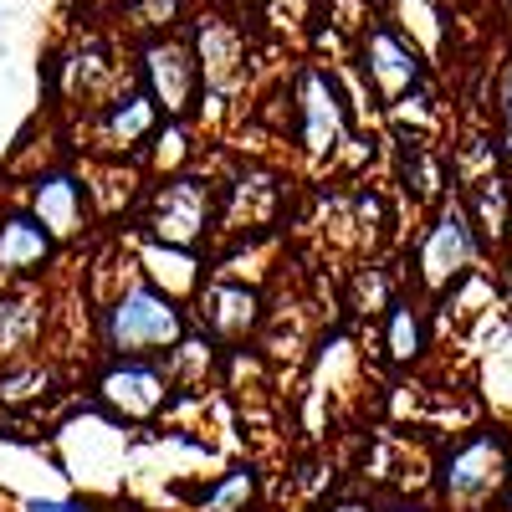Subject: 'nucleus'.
Instances as JSON below:
<instances>
[{"instance_id":"f257e3e1","label":"nucleus","mask_w":512,"mask_h":512,"mask_svg":"<svg viewBox=\"0 0 512 512\" xmlns=\"http://www.w3.org/2000/svg\"><path fill=\"white\" fill-rule=\"evenodd\" d=\"M354 98L344 77L323 62H297L287 77V128L282 139L308 175H338L344 149L354 144Z\"/></svg>"},{"instance_id":"f03ea898","label":"nucleus","mask_w":512,"mask_h":512,"mask_svg":"<svg viewBox=\"0 0 512 512\" xmlns=\"http://www.w3.org/2000/svg\"><path fill=\"white\" fill-rule=\"evenodd\" d=\"M190 323H195L190 303H180L175 292H164L159 282H149L134 262H128V272L98 297V308H93V344H98V354L164 359L185 338Z\"/></svg>"},{"instance_id":"7ed1b4c3","label":"nucleus","mask_w":512,"mask_h":512,"mask_svg":"<svg viewBox=\"0 0 512 512\" xmlns=\"http://www.w3.org/2000/svg\"><path fill=\"white\" fill-rule=\"evenodd\" d=\"M431 497L441 512H492L512 497V425L482 420L431 461Z\"/></svg>"},{"instance_id":"20e7f679","label":"nucleus","mask_w":512,"mask_h":512,"mask_svg":"<svg viewBox=\"0 0 512 512\" xmlns=\"http://www.w3.org/2000/svg\"><path fill=\"white\" fill-rule=\"evenodd\" d=\"M134 231L205 251L221 236V175L190 164L175 175H149V185L134 200Z\"/></svg>"},{"instance_id":"39448f33","label":"nucleus","mask_w":512,"mask_h":512,"mask_svg":"<svg viewBox=\"0 0 512 512\" xmlns=\"http://www.w3.org/2000/svg\"><path fill=\"white\" fill-rule=\"evenodd\" d=\"M482 236L466 216L461 200H446L436 205L431 216H420L415 226V241L405 246V277H410V292L420 297H446L461 277L477 272V256H482Z\"/></svg>"},{"instance_id":"423d86ee","label":"nucleus","mask_w":512,"mask_h":512,"mask_svg":"<svg viewBox=\"0 0 512 512\" xmlns=\"http://www.w3.org/2000/svg\"><path fill=\"white\" fill-rule=\"evenodd\" d=\"M88 400L113 415L118 425H134V431H149L169 415V400H175V379H169L164 359L149 354H98L93 374H88Z\"/></svg>"},{"instance_id":"0eeeda50","label":"nucleus","mask_w":512,"mask_h":512,"mask_svg":"<svg viewBox=\"0 0 512 512\" xmlns=\"http://www.w3.org/2000/svg\"><path fill=\"white\" fill-rule=\"evenodd\" d=\"M21 200L41 216L62 246H82L93 241L98 221H103V195L93 185V169L88 164H72V159H57V164H36L26 185H21Z\"/></svg>"},{"instance_id":"6e6552de","label":"nucleus","mask_w":512,"mask_h":512,"mask_svg":"<svg viewBox=\"0 0 512 512\" xmlns=\"http://www.w3.org/2000/svg\"><path fill=\"white\" fill-rule=\"evenodd\" d=\"M159 123H164V113L144 93V82H123L113 98H103L98 108L77 118V139H88L82 154L98 164H139L144 169V154L159 134Z\"/></svg>"},{"instance_id":"1a4fd4ad","label":"nucleus","mask_w":512,"mask_h":512,"mask_svg":"<svg viewBox=\"0 0 512 512\" xmlns=\"http://www.w3.org/2000/svg\"><path fill=\"white\" fill-rule=\"evenodd\" d=\"M318 205H323V241L333 246H349L359 262L364 256H384V246H395L400 236V210H395V195L374 185L369 175L364 180H349V185H333V190H318Z\"/></svg>"},{"instance_id":"9d476101","label":"nucleus","mask_w":512,"mask_h":512,"mask_svg":"<svg viewBox=\"0 0 512 512\" xmlns=\"http://www.w3.org/2000/svg\"><path fill=\"white\" fill-rule=\"evenodd\" d=\"M287 216H292V180L277 164L246 159L231 175H221V236L226 241L277 236Z\"/></svg>"},{"instance_id":"9b49d317","label":"nucleus","mask_w":512,"mask_h":512,"mask_svg":"<svg viewBox=\"0 0 512 512\" xmlns=\"http://www.w3.org/2000/svg\"><path fill=\"white\" fill-rule=\"evenodd\" d=\"M354 67H359V77H364V88H369L379 113H390L405 93H415V88L431 82V62H425V52L390 16L369 21L354 36Z\"/></svg>"},{"instance_id":"f8f14e48","label":"nucleus","mask_w":512,"mask_h":512,"mask_svg":"<svg viewBox=\"0 0 512 512\" xmlns=\"http://www.w3.org/2000/svg\"><path fill=\"white\" fill-rule=\"evenodd\" d=\"M134 77L144 82V93L159 103L164 118H185V123L200 118L205 72H200V57L190 47V36H180V31L144 36L134 47Z\"/></svg>"},{"instance_id":"ddd939ff","label":"nucleus","mask_w":512,"mask_h":512,"mask_svg":"<svg viewBox=\"0 0 512 512\" xmlns=\"http://www.w3.org/2000/svg\"><path fill=\"white\" fill-rule=\"evenodd\" d=\"M384 144H390L384 149V159H390V185H395L405 210L431 216L436 205L451 200L456 159H451V149L436 144V134H405V128H390Z\"/></svg>"},{"instance_id":"4468645a","label":"nucleus","mask_w":512,"mask_h":512,"mask_svg":"<svg viewBox=\"0 0 512 512\" xmlns=\"http://www.w3.org/2000/svg\"><path fill=\"white\" fill-rule=\"evenodd\" d=\"M47 82H52V98L82 118L88 108H98L103 98H113L128 82V62L118 57V47L108 36H82L67 52L52 57Z\"/></svg>"},{"instance_id":"2eb2a0df","label":"nucleus","mask_w":512,"mask_h":512,"mask_svg":"<svg viewBox=\"0 0 512 512\" xmlns=\"http://www.w3.org/2000/svg\"><path fill=\"white\" fill-rule=\"evenodd\" d=\"M62 251L67 246L21 195H0V287H41L57 272Z\"/></svg>"},{"instance_id":"dca6fc26","label":"nucleus","mask_w":512,"mask_h":512,"mask_svg":"<svg viewBox=\"0 0 512 512\" xmlns=\"http://www.w3.org/2000/svg\"><path fill=\"white\" fill-rule=\"evenodd\" d=\"M190 313H195V323L205 333H216L226 349H241L246 338H256L262 323H267V292H262V282L216 267L205 277V287L195 292Z\"/></svg>"},{"instance_id":"f3484780","label":"nucleus","mask_w":512,"mask_h":512,"mask_svg":"<svg viewBox=\"0 0 512 512\" xmlns=\"http://www.w3.org/2000/svg\"><path fill=\"white\" fill-rule=\"evenodd\" d=\"M128 262H134L149 282H159L164 292H175L180 303H195V292L205 287V277L216 272V262H210L205 251L195 246H169V241H154V236H139L128 241Z\"/></svg>"},{"instance_id":"a211bd4d","label":"nucleus","mask_w":512,"mask_h":512,"mask_svg":"<svg viewBox=\"0 0 512 512\" xmlns=\"http://www.w3.org/2000/svg\"><path fill=\"white\" fill-rule=\"evenodd\" d=\"M190 47H195V57H200V72H205V88L210 93H221V98H231L241 82H246V36L226 21V16H195L190 21Z\"/></svg>"},{"instance_id":"6ab92c4d","label":"nucleus","mask_w":512,"mask_h":512,"mask_svg":"<svg viewBox=\"0 0 512 512\" xmlns=\"http://www.w3.org/2000/svg\"><path fill=\"white\" fill-rule=\"evenodd\" d=\"M308 384H313L318 395H328V400L354 395L359 384H364V349H359L354 328L328 323L313 338V349H308Z\"/></svg>"},{"instance_id":"aec40b11","label":"nucleus","mask_w":512,"mask_h":512,"mask_svg":"<svg viewBox=\"0 0 512 512\" xmlns=\"http://www.w3.org/2000/svg\"><path fill=\"white\" fill-rule=\"evenodd\" d=\"M52 328V297L41 287H0V364L41 354Z\"/></svg>"},{"instance_id":"412c9836","label":"nucleus","mask_w":512,"mask_h":512,"mask_svg":"<svg viewBox=\"0 0 512 512\" xmlns=\"http://www.w3.org/2000/svg\"><path fill=\"white\" fill-rule=\"evenodd\" d=\"M374 328H379V359L390 369H415V364H425V354H431V318H425L420 292L395 297Z\"/></svg>"},{"instance_id":"4be33fe9","label":"nucleus","mask_w":512,"mask_h":512,"mask_svg":"<svg viewBox=\"0 0 512 512\" xmlns=\"http://www.w3.org/2000/svg\"><path fill=\"white\" fill-rule=\"evenodd\" d=\"M410 292V277L395 267V262H384V256H364V262L349 267V282H344V303L354 318H369L379 323L384 308L395 303V297Z\"/></svg>"},{"instance_id":"5701e85b","label":"nucleus","mask_w":512,"mask_h":512,"mask_svg":"<svg viewBox=\"0 0 512 512\" xmlns=\"http://www.w3.org/2000/svg\"><path fill=\"white\" fill-rule=\"evenodd\" d=\"M221 359H226L221 338L205 333L200 323H190L180 344L164 354V369H169V379H175V390H200V395H205L210 384L221 379Z\"/></svg>"},{"instance_id":"b1692460","label":"nucleus","mask_w":512,"mask_h":512,"mask_svg":"<svg viewBox=\"0 0 512 512\" xmlns=\"http://www.w3.org/2000/svg\"><path fill=\"white\" fill-rule=\"evenodd\" d=\"M62 390V374L47 354H26V359H6L0 364V410H41Z\"/></svg>"},{"instance_id":"393cba45","label":"nucleus","mask_w":512,"mask_h":512,"mask_svg":"<svg viewBox=\"0 0 512 512\" xmlns=\"http://www.w3.org/2000/svg\"><path fill=\"white\" fill-rule=\"evenodd\" d=\"M461 205H466V216H472L482 246H502L512 236V180L507 175H492V169L487 175H472Z\"/></svg>"},{"instance_id":"a878e982","label":"nucleus","mask_w":512,"mask_h":512,"mask_svg":"<svg viewBox=\"0 0 512 512\" xmlns=\"http://www.w3.org/2000/svg\"><path fill=\"white\" fill-rule=\"evenodd\" d=\"M256 507H262V466L256 461H236L226 472H216L195 487L190 502V512H256Z\"/></svg>"},{"instance_id":"bb28decb","label":"nucleus","mask_w":512,"mask_h":512,"mask_svg":"<svg viewBox=\"0 0 512 512\" xmlns=\"http://www.w3.org/2000/svg\"><path fill=\"white\" fill-rule=\"evenodd\" d=\"M190 139L195 134H190L185 118H164L154 144H149V154H144V169H149V175H175V169H190L195 164V144Z\"/></svg>"},{"instance_id":"cd10ccee","label":"nucleus","mask_w":512,"mask_h":512,"mask_svg":"<svg viewBox=\"0 0 512 512\" xmlns=\"http://www.w3.org/2000/svg\"><path fill=\"white\" fill-rule=\"evenodd\" d=\"M118 16L128 31H139L144 36H164V31H175L185 21V0H118Z\"/></svg>"},{"instance_id":"c85d7f7f","label":"nucleus","mask_w":512,"mask_h":512,"mask_svg":"<svg viewBox=\"0 0 512 512\" xmlns=\"http://www.w3.org/2000/svg\"><path fill=\"white\" fill-rule=\"evenodd\" d=\"M492 118H497V149L502 164H512V52L497 67V88H492Z\"/></svg>"},{"instance_id":"c756f323","label":"nucleus","mask_w":512,"mask_h":512,"mask_svg":"<svg viewBox=\"0 0 512 512\" xmlns=\"http://www.w3.org/2000/svg\"><path fill=\"white\" fill-rule=\"evenodd\" d=\"M318 512H379L374 497H359V492H344V497H328Z\"/></svg>"},{"instance_id":"7c9ffc66","label":"nucleus","mask_w":512,"mask_h":512,"mask_svg":"<svg viewBox=\"0 0 512 512\" xmlns=\"http://www.w3.org/2000/svg\"><path fill=\"white\" fill-rule=\"evenodd\" d=\"M21 512H82L77 502H67V497H26L21 502Z\"/></svg>"},{"instance_id":"2f4dec72","label":"nucleus","mask_w":512,"mask_h":512,"mask_svg":"<svg viewBox=\"0 0 512 512\" xmlns=\"http://www.w3.org/2000/svg\"><path fill=\"white\" fill-rule=\"evenodd\" d=\"M379 512H441V507H431V502H415V497H390Z\"/></svg>"}]
</instances>
